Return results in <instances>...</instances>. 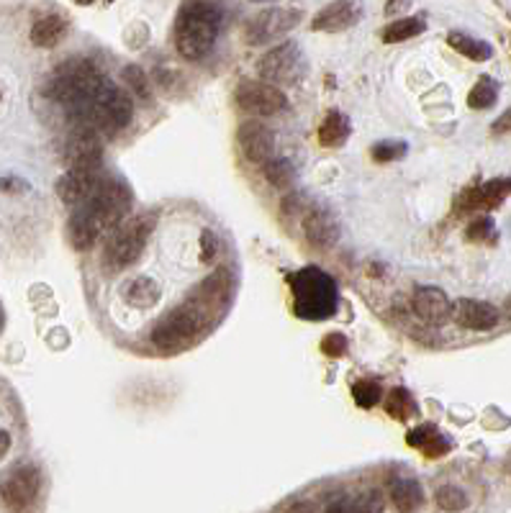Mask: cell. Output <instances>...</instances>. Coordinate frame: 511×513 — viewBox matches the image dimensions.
<instances>
[{"label": "cell", "mask_w": 511, "mask_h": 513, "mask_svg": "<svg viewBox=\"0 0 511 513\" xmlns=\"http://www.w3.org/2000/svg\"><path fill=\"white\" fill-rule=\"evenodd\" d=\"M507 316H509V318H511V298H509V301H507Z\"/></svg>", "instance_id": "44"}, {"label": "cell", "mask_w": 511, "mask_h": 513, "mask_svg": "<svg viewBox=\"0 0 511 513\" xmlns=\"http://www.w3.org/2000/svg\"><path fill=\"white\" fill-rule=\"evenodd\" d=\"M69 129H88L98 136H113L126 129L134 118L132 98L109 77L85 106L67 113Z\"/></svg>", "instance_id": "2"}, {"label": "cell", "mask_w": 511, "mask_h": 513, "mask_svg": "<svg viewBox=\"0 0 511 513\" xmlns=\"http://www.w3.org/2000/svg\"><path fill=\"white\" fill-rule=\"evenodd\" d=\"M385 511V498L380 491H368L355 498V513H383Z\"/></svg>", "instance_id": "34"}, {"label": "cell", "mask_w": 511, "mask_h": 513, "mask_svg": "<svg viewBox=\"0 0 511 513\" xmlns=\"http://www.w3.org/2000/svg\"><path fill=\"white\" fill-rule=\"evenodd\" d=\"M491 132L496 136H504V134H511V108H507V111L501 113L496 121H493V126H491Z\"/></svg>", "instance_id": "41"}, {"label": "cell", "mask_w": 511, "mask_h": 513, "mask_svg": "<svg viewBox=\"0 0 511 513\" xmlns=\"http://www.w3.org/2000/svg\"><path fill=\"white\" fill-rule=\"evenodd\" d=\"M447 44L452 46L458 54L473 60V62H486V60H491V54H493L491 44L481 42V39H473V36H467V34H460V31H452V34L447 36Z\"/></svg>", "instance_id": "26"}, {"label": "cell", "mask_w": 511, "mask_h": 513, "mask_svg": "<svg viewBox=\"0 0 511 513\" xmlns=\"http://www.w3.org/2000/svg\"><path fill=\"white\" fill-rule=\"evenodd\" d=\"M353 398L360 408H373L383 398V390L376 380H357L353 385Z\"/></svg>", "instance_id": "32"}, {"label": "cell", "mask_w": 511, "mask_h": 513, "mask_svg": "<svg viewBox=\"0 0 511 513\" xmlns=\"http://www.w3.org/2000/svg\"><path fill=\"white\" fill-rule=\"evenodd\" d=\"M406 156V144L403 141H380L373 147V159L376 162H393Z\"/></svg>", "instance_id": "36"}, {"label": "cell", "mask_w": 511, "mask_h": 513, "mask_svg": "<svg viewBox=\"0 0 511 513\" xmlns=\"http://www.w3.org/2000/svg\"><path fill=\"white\" fill-rule=\"evenodd\" d=\"M216 252H219V239H216L214 231L206 228L200 234V262H211L216 257Z\"/></svg>", "instance_id": "38"}, {"label": "cell", "mask_w": 511, "mask_h": 513, "mask_svg": "<svg viewBox=\"0 0 511 513\" xmlns=\"http://www.w3.org/2000/svg\"><path fill=\"white\" fill-rule=\"evenodd\" d=\"M491 234H493V221H491L489 216L475 219V221L466 228L467 242H486V239H491Z\"/></svg>", "instance_id": "37"}, {"label": "cell", "mask_w": 511, "mask_h": 513, "mask_svg": "<svg viewBox=\"0 0 511 513\" xmlns=\"http://www.w3.org/2000/svg\"><path fill=\"white\" fill-rule=\"evenodd\" d=\"M28 190V182L21 178H0V193H8V196H21Z\"/></svg>", "instance_id": "39"}, {"label": "cell", "mask_w": 511, "mask_h": 513, "mask_svg": "<svg viewBox=\"0 0 511 513\" xmlns=\"http://www.w3.org/2000/svg\"><path fill=\"white\" fill-rule=\"evenodd\" d=\"M406 445L422 449L424 457H429V460L445 457L447 452H450V442H447L445 437L440 434V429L432 424H424V426H417V429H411V431L406 434Z\"/></svg>", "instance_id": "22"}, {"label": "cell", "mask_w": 511, "mask_h": 513, "mask_svg": "<svg viewBox=\"0 0 511 513\" xmlns=\"http://www.w3.org/2000/svg\"><path fill=\"white\" fill-rule=\"evenodd\" d=\"M67 26H69V21L62 13H45V16H39L34 21V26H31V44L39 46V49L57 46L65 39Z\"/></svg>", "instance_id": "21"}, {"label": "cell", "mask_w": 511, "mask_h": 513, "mask_svg": "<svg viewBox=\"0 0 511 513\" xmlns=\"http://www.w3.org/2000/svg\"><path fill=\"white\" fill-rule=\"evenodd\" d=\"M237 106L249 116H275L288 106V98L280 88H272L260 80H245L234 90Z\"/></svg>", "instance_id": "11"}, {"label": "cell", "mask_w": 511, "mask_h": 513, "mask_svg": "<svg viewBox=\"0 0 511 513\" xmlns=\"http://www.w3.org/2000/svg\"><path fill=\"white\" fill-rule=\"evenodd\" d=\"M391 503L399 513H414L422 509L424 491L414 477H401L391 485Z\"/></svg>", "instance_id": "24"}, {"label": "cell", "mask_w": 511, "mask_h": 513, "mask_svg": "<svg viewBox=\"0 0 511 513\" xmlns=\"http://www.w3.org/2000/svg\"><path fill=\"white\" fill-rule=\"evenodd\" d=\"M121 77H124V83H126V88H132V92L136 98H142V100H150V83H147V75H144V69L136 68V65H129V68H124L121 72Z\"/></svg>", "instance_id": "33"}, {"label": "cell", "mask_w": 511, "mask_h": 513, "mask_svg": "<svg viewBox=\"0 0 511 513\" xmlns=\"http://www.w3.org/2000/svg\"><path fill=\"white\" fill-rule=\"evenodd\" d=\"M124 301H126V306H132V309H155L157 303L162 301V288H159V283H155L152 277L139 275V277H134V280L126 283Z\"/></svg>", "instance_id": "23"}, {"label": "cell", "mask_w": 511, "mask_h": 513, "mask_svg": "<svg viewBox=\"0 0 511 513\" xmlns=\"http://www.w3.org/2000/svg\"><path fill=\"white\" fill-rule=\"evenodd\" d=\"M8 449H11V437H8V431H3V429H0V457H3Z\"/></svg>", "instance_id": "43"}, {"label": "cell", "mask_w": 511, "mask_h": 513, "mask_svg": "<svg viewBox=\"0 0 511 513\" xmlns=\"http://www.w3.org/2000/svg\"><path fill=\"white\" fill-rule=\"evenodd\" d=\"M288 513H316V509H313V503H309V501H298V503L290 506Z\"/></svg>", "instance_id": "42"}, {"label": "cell", "mask_w": 511, "mask_h": 513, "mask_svg": "<svg viewBox=\"0 0 511 513\" xmlns=\"http://www.w3.org/2000/svg\"><path fill=\"white\" fill-rule=\"evenodd\" d=\"M129 208H132L129 185L116 178H106L101 182V188L90 196V201L72 211L67 221L69 244L77 252H88L106 231H113L118 223L126 221Z\"/></svg>", "instance_id": "1"}, {"label": "cell", "mask_w": 511, "mask_h": 513, "mask_svg": "<svg viewBox=\"0 0 511 513\" xmlns=\"http://www.w3.org/2000/svg\"><path fill=\"white\" fill-rule=\"evenodd\" d=\"M385 411H388V416L396 419V421H409V419L417 413V401H414V396H411L406 388H393V390L388 393Z\"/></svg>", "instance_id": "29"}, {"label": "cell", "mask_w": 511, "mask_h": 513, "mask_svg": "<svg viewBox=\"0 0 511 513\" xmlns=\"http://www.w3.org/2000/svg\"><path fill=\"white\" fill-rule=\"evenodd\" d=\"M301 69H304V54L293 42L272 46L257 62V75L272 88H278V83H296L301 77Z\"/></svg>", "instance_id": "10"}, {"label": "cell", "mask_w": 511, "mask_h": 513, "mask_svg": "<svg viewBox=\"0 0 511 513\" xmlns=\"http://www.w3.org/2000/svg\"><path fill=\"white\" fill-rule=\"evenodd\" d=\"M223 13L216 3H182L175 19V49L182 60H203L219 39Z\"/></svg>", "instance_id": "3"}, {"label": "cell", "mask_w": 511, "mask_h": 513, "mask_svg": "<svg viewBox=\"0 0 511 513\" xmlns=\"http://www.w3.org/2000/svg\"><path fill=\"white\" fill-rule=\"evenodd\" d=\"M301 16H304V13H301L298 8H283V5L263 8L257 16H252L249 23H247V44H270V42L286 36L290 28H296V23L301 21Z\"/></svg>", "instance_id": "8"}, {"label": "cell", "mask_w": 511, "mask_h": 513, "mask_svg": "<svg viewBox=\"0 0 511 513\" xmlns=\"http://www.w3.org/2000/svg\"><path fill=\"white\" fill-rule=\"evenodd\" d=\"M434 498H437V506L447 513H460L467 509V495L455 485H442Z\"/></svg>", "instance_id": "31"}, {"label": "cell", "mask_w": 511, "mask_h": 513, "mask_svg": "<svg viewBox=\"0 0 511 513\" xmlns=\"http://www.w3.org/2000/svg\"><path fill=\"white\" fill-rule=\"evenodd\" d=\"M411 309L426 324H445L452 316V303H450L447 293L440 291V288H432V285H424L414 293Z\"/></svg>", "instance_id": "20"}, {"label": "cell", "mask_w": 511, "mask_h": 513, "mask_svg": "<svg viewBox=\"0 0 511 513\" xmlns=\"http://www.w3.org/2000/svg\"><path fill=\"white\" fill-rule=\"evenodd\" d=\"M350 132H353L350 118H347L345 113L332 111L327 113L324 124L319 126V141H321L324 147H342V144L347 141Z\"/></svg>", "instance_id": "25"}, {"label": "cell", "mask_w": 511, "mask_h": 513, "mask_svg": "<svg viewBox=\"0 0 511 513\" xmlns=\"http://www.w3.org/2000/svg\"><path fill=\"white\" fill-rule=\"evenodd\" d=\"M152 228H155L152 213H136L124 223H118L111 231V236L106 239L103 254H101L103 269L113 275V272L132 268L134 262L144 254L147 242L152 236Z\"/></svg>", "instance_id": "5"}, {"label": "cell", "mask_w": 511, "mask_h": 513, "mask_svg": "<svg viewBox=\"0 0 511 513\" xmlns=\"http://www.w3.org/2000/svg\"><path fill=\"white\" fill-rule=\"evenodd\" d=\"M237 144L242 149V155L255 162V164H267L272 149H275V134L272 129H267L265 124L260 121H245L239 129H237Z\"/></svg>", "instance_id": "15"}, {"label": "cell", "mask_w": 511, "mask_h": 513, "mask_svg": "<svg viewBox=\"0 0 511 513\" xmlns=\"http://www.w3.org/2000/svg\"><path fill=\"white\" fill-rule=\"evenodd\" d=\"M424 28H426V23H424L422 19H411V16L396 19V21H391L385 28H383V42H388V44H401V42H406V39L419 36Z\"/></svg>", "instance_id": "27"}, {"label": "cell", "mask_w": 511, "mask_h": 513, "mask_svg": "<svg viewBox=\"0 0 511 513\" xmlns=\"http://www.w3.org/2000/svg\"><path fill=\"white\" fill-rule=\"evenodd\" d=\"M208 326L206 311L196 309L193 303L175 306L170 313H165L152 329V344L162 352H180L199 341Z\"/></svg>", "instance_id": "7"}, {"label": "cell", "mask_w": 511, "mask_h": 513, "mask_svg": "<svg viewBox=\"0 0 511 513\" xmlns=\"http://www.w3.org/2000/svg\"><path fill=\"white\" fill-rule=\"evenodd\" d=\"M0 98H3V92H0Z\"/></svg>", "instance_id": "45"}, {"label": "cell", "mask_w": 511, "mask_h": 513, "mask_svg": "<svg viewBox=\"0 0 511 513\" xmlns=\"http://www.w3.org/2000/svg\"><path fill=\"white\" fill-rule=\"evenodd\" d=\"M360 19H362V5H360V3L339 0V3H332V5H324V8L313 16L312 28L313 31L337 34V31H345V28L355 26Z\"/></svg>", "instance_id": "18"}, {"label": "cell", "mask_w": 511, "mask_h": 513, "mask_svg": "<svg viewBox=\"0 0 511 513\" xmlns=\"http://www.w3.org/2000/svg\"><path fill=\"white\" fill-rule=\"evenodd\" d=\"M452 316H455V324L467 332H489L501 318V313L493 303L475 301V298H460L452 306Z\"/></svg>", "instance_id": "16"}, {"label": "cell", "mask_w": 511, "mask_h": 513, "mask_svg": "<svg viewBox=\"0 0 511 513\" xmlns=\"http://www.w3.org/2000/svg\"><path fill=\"white\" fill-rule=\"evenodd\" d=\"M103 75L98 72V68L90 62V60H83V57H69L65 60L60 68L54 69L49 85H46V95L65 106V111H75L80 106H85L90 98L98 92V88L103 85Z\"/></svg>", "instance_id": "4"}, {"label": "cell", "mask_w": 511, "mask_h": 513, "mask_svg": "<svg viewBox=\"0 0 511 513\" xmlns=\"http://www.w3.org/2000/svg\"><path fill=\"white\" fill-rule=\"evenodd\" d=\"M301 223L306 242L316 249H329L339 242V223L327 208H309Z\"/></svg>", "instance_id": "19"}, {"label": "cell", "mask_w": 511, "mask_h": 513, "mask_svg": "<svg viewBox=\"0 0 511 513\" xmlns=\"http://www.w3.org/2000/svg\"><path fill=\"white\" fill-rule=\"evenodd\" d=\"M103 170L101 167H83V170H67L62 178L57 180V196L60 201L77 208L85 201H90V196L101 188L103 182Z\"/></svg>", "instance_id": "13"}, {"label": "cell", "mask_w": 511, "mask_h": 513, "mask_svg": "<svg viewBox=\"0 0 511 513\" xmlns=\"http://www.w3.org/2000/svg\"><path fill=\"white\" fill-rule=\"evenodd\" d=\"M496 100H499V85H496V80L489 77V75L478 77V83L467 92V106H470L473 111H486Z\"/></svg>", "instance_id": "28"}, {"label": "cell", "mask_w": 511, "mask_h": 513, "mask_svg": "<svg viewBox=\"0 0 511 513\" xmlns=\"http://www.w3.org/2000/svg\"><path fill=\"white\" fill-rule=\"evenodd\" d=\"M347 349H350V341H347V336L339 334V332H332V334H327L321 339V352L327 357H345Z\"/></svg>", "instance_id": "35"}, {"label": "cell", "mask_w": 511, "mask_h": 513, "mask_svg": "<svg viewBox=\"0 0 511 513\" xmlns=\"http://www.w3.org/2000/svg\"><path fill=\"white\" fill-rule=\"evenodd\" d=\"M511 196V178H496L483 182V185H473L466 188L460 196H458V211L467 213V211H491V208H499L501 203Z\"/></svg>", "instance_id": "14"}, {"label": "cell", "mask_w": 511, "mask_h": 513, "mask_svg": "<svg viewBox=\"0 0 511 513\" xmlns=\"http://www.w3.org/2000/svg\"><path fill=\"white\" fill-rule=\"evenodd\" d=\"M62 159L67 170H83V167H101L103 162V144L101 136L88 129H69V136L62 147Z\"/></svg>", "instance_id": "12"}, {"label": "cell", "mask_w": 511, "mask_h": 513, "mask_svg": "<svg viewBox=\"0 0 511 513\" xmlns=\"http://www.w3.org/2000/svg\"><path fill=\"white\" fill-rule=\"evenodd\" d=\"M327 513H355V498L353 495H337L327 506Z\"/></svg>", "instance_id": "40"}, {"label": "cell", "mask_w": 511, "mask_h": 513, "mask_svg": "<svg viewBox=\"0 0 511 513\" xmlns=\"http://www.w3.org/2000/svg\"><path fill=\"white\" fill-rule=\"evenodd\" d=\"M42 491V472L34 465H19L0 480V501L8 511H26Z\"/></svg>", "instance_id": "9"}, {"label": "cell", "mask_w": 511, "mask_h": 513, "mask_svg": "<svg viewBox=\"0 0 511 513\" xmlns=\"http://www.w3.org/2000/svg\"><path fill=\"white\" fill-rule=\"evenodd\" d=\"M229 295H231V275L226 268H219L214 269L206 280H200L199 288L191 293V303L200 311L208 313V309L223 306L229 301Z\"/></svg>", "instance_id": "17"}, {"label": "cell", "mask_w": 511, "mask_h": 513, "mask_svg": "<svg viewBox=\"0 0 511 513\" xmlns=\"http://www.w3.org/2000/svg\"><path fill=\"white\" fill-rule=\"evenodd\" d=\"M293 311L301 318L321 321L337 311V283L319 268H304L290 277Z\"/></svg>", "instance_id": "6"}, {"label": "cell", "mask_w": 511, "mask_h": 513, "mask_svg": "<svg viewBox=\"0 0 511 513\" xmlns=\"http://www.w3.org/2000/svg\"><path fill=\"white\" fill-rule=\"evenodd\" d=\"M265 178L272 188H290L296 182V170L288 159H270L265 164Z\"/></svg>", "instance_id": "30"}]
</instances>
